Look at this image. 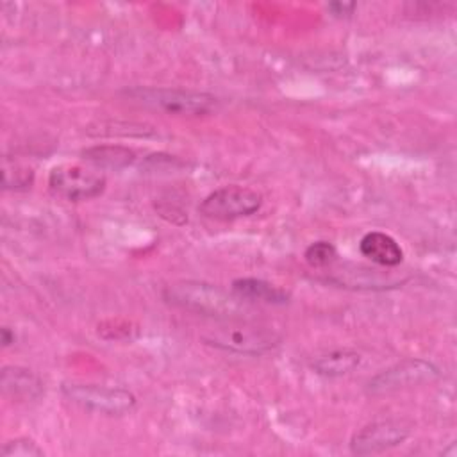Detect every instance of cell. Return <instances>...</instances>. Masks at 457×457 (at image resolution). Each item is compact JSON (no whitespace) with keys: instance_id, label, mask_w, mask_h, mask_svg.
Returning a JSON list of instances; mask_svg holds the SVG:
<instances>
[{"instance_id":"cell-1","label":"cell","mask_w":457,"mask_h":457,"mask_svg":"<svg viewBox=\"0 0 457 457\" xmlns=\"http://www.w3.org/2000/svg\"><path fill=\"white\" fill-rule=\"evenodd\" d=\"M162 298L179 309L214 318L230 320L243 314L246 309V302L234 293L202 280L171 282L162 289Z\"/></svg>"},{"instance_id":"cell-2","label":"cell","mask_w":457,"mask_h":457,"mask_svg":"<svg viewBox=\"0 0 457 457\" xmlns=\"http://www.w3.org/2000/svg\"><path fill=\"white\" fill-rule=\"evenodd\" d=\"M132 100L177 116H200L216 109L218 98L204 91L175 87H132L125 91Z\"/></svg>"},{"instance_id":"cell-3","label":"cell","mask_w":457,"mask_h":457,"mask_svg":"<svg viewBox=\"0 0 457 457\" xmlns=\"http://www.w3.org/2000/svg\"><path fill=\"white\" fill-rule=\"evenodd\" d=\"M204 341L214 348L243 355H261L273 350L280 343V336L262 325L228 323L204 336Z\"/></svg>"},{"instance_id":"cell-4","label":"cell","mask_w":457,"mask_h":457,"mask_svg":"<svg viewBox=\"0 0 457 457\" xmlns=\"http://www.w3.org/2000/svg\"><path fill=\"white\" fill-rule=\"evenodd\" d=\"M62 395L73 403L107 416H120L136 407V396L121 387H109L84 382H64Z\"/></svg>"},{"instance_id":"cell-5","label":"cell","mask_w":457,"mask_h":457,"mask_svg":"<svg viewBox=\"0 0 457 457\" xmlns=\"http://www.w3.org/2000/svg\"><path fill=\"white\" fill-rule=\"evenodd\" d=\"M262 195L246 186H225L209 193L198 205L200 214L212 220H236L257 212Z\"/></svg>"},{"instance_id":"cell-6","label":"cell","mask_w":457,"mask_h":457,"mask_svg":"<svg viewBox=\"0 0 457 457\" xmlns=\"http://www.w3.org/2000/svg\"><path fill=\"white\" fill-rule=\"evenodd\" d=\"M50 189L70 202L91 200L104 193L105 177L79 164H61L48 175Z\"/></svg>"},{"instance_id":"cell-7","label":"cell","mask_w":457,"mask_h":457,"mask_svg":"<svg viewBox=\"0 0 457 457\" xmlns=\"http://www.w3.org/2000/svg\"><path fill=\"white\" fill-rule=\"evenodd\" d=\"M411 436V427L400 420H380L364 425L350 439L353 455H373L402 445Z\"/></svg>"},{"instance_id":"cell-8","label":"cell","mask_w":457,"mask_h":457,"mask_svg":"<svg viewBox=\"0 0 457 457\" xmlns=\"http://www.w3.org/2000/svg\"><path fill=\"white\" fill-rule=\"evenodd\" d=\"M437 375H439V370L432 362L423 359H407L375 375L368 382V391L373 395L391 393L400 387H409L420 382L432 380Z\"/></svg>"},{"instance_id":"cell-9","label":"cell","mask_w":457,"mask_h":457,"mask_svg":"<svg viewBox=\"0 0 457 457\" xmlns=\"http://www.w3.org/2000/svg\"><path fill=\"white\" fill-rule=\"evenodd\" d=\"M359 250L366 259L384 268H395L403 261V250L400 243L393 236L380 230L364 234L359 241Z\"/></svg>"},{"instance_id":"cell-10","label":"cell","mask_w":457,"mask_h":457,"mask_svg":"<svg viewBox=\"0 0 457 457\" xmlns=\"http://www.w3.org/2000/svg\"><path fill=\"white\" fill-rule=\"evenodd\" d=\"M0 386L4 396L18 402L34 400L43 393V384L39 377L21 366H4Z\"/></svg>"},{"instance_id":"cell-11","label":"cell","mask_w":457,"mask_h":457,"mask_svg":"<svg viewBox=\"0 0 457 457\" xmlns=\"http://www.w3.org/2000/svg\"><path fill=\"white\" fill-rule=\"evenodd\" d=\"M232 293L245 302H261L271 305H282L289 302V293L268 280L255 277H243L232 282Z\"/></svg>"},{"instance_id":"cell-12","label":"cell","mask_w":457,"mask_h":457,"mask_svg":"<svg viewBox=\"0 0 457 457\" xmlns=\"http://www.w3.org/2000/svg\"><path fill=\"white\" fill-rule=\"evenodd\" d=\"M359 364H361L359 352L350 348H339L314 359L312 370L323 377H343L352 373Z\"/></svg>"},{"instance_id":"cell-13","label":"cell","mask_w":457,"mask_h":457,"mask_svg":"<svg viewBox=\"0 0 457 457\" xmlns=\"http://www.w3.org/2000/svg\"><path fill=\"white\" fill-rule=\"evenodd\" d=\"M84 159L89 161L91 164L98 168H111V170H120L134 162L136 154L134 150L120 145H100V146H91L82 152Z\"/></svg>"},{"instance_id":"cell-14","label":"cell","mask_w":457,"mask_h":457,"mask_svg":"<svg viewBox=\"0 0 457 457\" xmlns=\"http://www.w3.org/2000/svg\"><path fill=\"white\" fill-rule=\"evenodd\" d=\"M34 180V171L18 162H9L4 159L2 164V186L4 189H25L30 187Z\"/></svg>"},{"instance_id":"cell-15","label":"cell","mask_w":457,"mask_h":457,"mask_svg":"<svg viewBox=\"0 0 457 457\" xmlns=\"http://www.w3.org/2000/svg\"><path fill=\"white\" fill-rule=\"evenodd\" d=\"M336 257L337 250L328 241H314L303 252V259L311 268H327L336 261Z\"/></svg>"},{"instance_id":"cell-16","label":"cell","mask_w":457,"mask_h":457,"mask_svg":"<svg viewBox=\"0 0 457 457\" xmlns=\"http://www.w3.org/2000/svg\"><path fill=\"white\" fill-rule=\"evenodd\" d=\"M2 457H41L45 455L43 448L37 446L34 439L29 437H16L7 443H4L0 450Z\"/></svg>"},{"instance_id":"cell-17","label":"cell","mask_w":457,"mask_h":457,"mask_svg":"<svg viewBox=\"0 0 457 457\" xmlns=\"http://www.w3.org/2000/svg\"><path fill=\"white\" fill-rule=\"evenodd\" d=\"M328 9L332 11V14L336 16H348L352 14V11L355 9V4H341V2H334L328 5Z\"/></svg>"},{"instance_id":"cell-18","label":"cell","mask_w":457,"mask_h":457,"mask_svg":"<svg viewBox=\"0 0 457 457\" xmlns=\"http://www.w3.org/2000/svg\"><path fill=\"white\" fill-rule=\"evenodd\" d=\"M14 343V332H11L9 327H2V345L9 346Z\"/></svg>"}]
</instances>
